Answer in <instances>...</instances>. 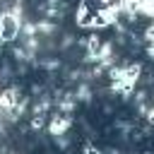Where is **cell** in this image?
<instances>
[{
    "label": "cell",
    "instance_id": "cell-7",
    "mask_svg": "<svg viewBox=\"0 0 154 154\" xmlns=\"http://www.w3.org/2000/svg\"><path fill=\"white\" fill-rule=\"evenodd\" d=\"M82 154H101V152H99V147H94V144H84Z\"/></svg>",
    "mask_w": 154,
    "mask_h": 154
},
{
    "label": "cell",
    "instance_id": "cell-6",
    "mask_svg": "<svg viewBox=\"0 0 154 154\" xmlns=\"http://www.w3.org/2000/svg\"><path fill=\"white\" fill-rule=\"evenodd\" d=\"M36 29H38V31H43V34H51L55 26H53L51 22H38V24H36Z\"/></svg>",
    "mask_w": 154,
    "mask_h": 154
},
{
    "label": "cell",
    "instance_id": "cell-4",
    "mask_svg": "<svg viewBox=\"0 0 154 154\" xmlns=\"http://www.w3.org/2000/svg\"><path fill=\"white\" fill-rule=\"evenodd\" d=\"M75 99H77V101H89V99H91V89H89L87 84H79L77 91H75Z\"/></svg>",
    "mask_w": 154,
    "mask_h": 154
},
{
    "label": "cell",
    "instance_id": "cell-5",
    "mask_svg": "<svg viewBox=\"0 0 154 154\" xmlns=\"http://www.w3.org/2000/svg\"><path fill=\"white\" fill-rule=\"evenodd\" d=\"M31 128H34V130H41V128H43V116H41V113H34V118H31Z\"/></svg>",
    "mask_w": 154,
    "mask_h": 154
},
{
    "label": "cell",
    "instance_id": "cell-2",
    "mask_svg": "<svg viewBox=\"0 0 154 154\" xmlns=\"http://www.w3.org/2000/svg\"><path fill=\"white\" fill-rule=\"evenodd\" d=\"M70 125H72V120L67 118V116H53L51 118V123H48V130H51V135H55V137H63L67 130H70Z\"/></svg>",
    "mask_w": 154,
    "mask_h": 154
},
{
    "label": "cell",
    "instance_id": "cell-8",
    "mask_svg": "<svg viewBox=\"0 0 154 154\" xmlns=\"http://www.w3.org/2000/svg\"><path fill=\"white\" fill-rule=\"evenodd\" d=\"M144 154H152V152H144Z\"/></svg>",
    "mask_w": 154,
    "mask_h": 154
},
{
    "label": "cell",
    "instance_id": "cell-1",
    "mask_svg": "<svg viewBox=\"0 0 154 154\" xmlns=\"http://www.w3.org/2000/svg\"><path fill=\"white\" fill-rule=\"evenodd\" d=\"M22 29V19L14 12H2L0 14V46L7 41H14Z\"/></svg>",
    "mask_w": 154,
    "mask_h": 154
},
{
    "label": "cell",
    "instance_id": "cell-3",
    "mask_svg": "<svg viewBox=\"0 0 154 154\" xmlns=\"http://www.w3.org/2000/svg\"><path fill=\"white\" fill-rule=\"evenodd\" d=\"M75 94H63V96H58V108L63 111V113H70L72 108H75Z\"/></svg>",
    "mask_w": 154,
    "mask_h": 154
}]
</instances>
